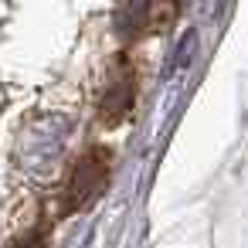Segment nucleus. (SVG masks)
Masks as SVG:
<instances>
[{"instance_id": "1", "label": "nucleus", "mask_w": 248, "mask_h": 248, "mask_svg": "<svg viewBox=\"0 0 248 248\" xmlns=\"http://www.w3.org/2000/svg\"><path fill=\"white\" fill-rule=\"evenodd\" d=\"M109 184V150L102 146H92L89 153H82L62 187V201H58V211L62 214H75L82 207H89Z\"/></svg>"}, {"instance_id": "2", "label": "nucleus", "mask_w": 248, "mask_h": 248, "mask_svg": "<svg viewBox=\"0 0 248 248\" xmlns=\"http://www.w3.org/2000/svg\"><path fill=\"white\" fill-rule=\"evenodd\" d=\"M177 17V0H123L119 4V31L129 38H143V34H156L163 28H170Z\"/></svg>"}, {"instance_id": "3", "label": "nucleus", "mask_w": 248, "mask_h": 248, "mask_svg": "<svg viewBox=\"0 0 248 248\" xmlns=\"http://www.w3.org/2000/svg\"><path fill=\"white\" fill-rule=\"evenodd\" d=\"M129 109H133V75L123 72V75L112 78L109 92L102 95V123L106 126H119L129 116Z\"/></svg>"}, {"instance_id": "4", "label": "nucleus", "mask_w": 248, "mask_h": 248, "mask_svg": "<svg viewBox=\"0 0 248 248\" xmlns=\"http://www.w3.org/2000/svg\"><path fill=\"white\" fill-rule=\"evenodd\" d=\"M45 238H48V228L41 224V228H34V231H28V234L14 238L7 248H45Z\"/></svg>"}, {"instance_id": "5", "label": "nucleus", "mask_w": 248, "mask_h": 248, "mask_svg": "<svg viewBox=\"0 0 248 248\" xmlns=\"http://www.w3.org/2000/svg\"><path fill=\"white\" fill-rule=\"evenodd\" d=\"M190 55H194V34H184V41L177 48V58H173V72H184L187 62H190Z\"/></svg>"}]
</instances>
